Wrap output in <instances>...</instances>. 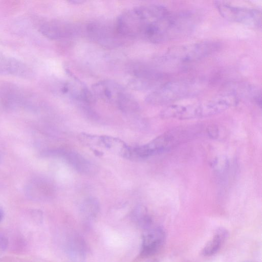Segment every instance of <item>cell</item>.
<instances>
[{
    "label": "cell",
    "instance_id": "obj_11",
    "mask_svg": "<svg viewBox=\"0 0 262 262\" xmlns=\"http://www.w3.org/2000/svg\"><path fill=\"white\" fill-rule=\"evenodd\" d=\"M32 74L31 70L24 62L0 53V75L28 78Z\"/></svg>",
    "mask_w": 262,
    "mask_h": 262
},
{
    "label": "cell",
    "instance_id": "obj_3",
    "mask_svg": "<svg viewBox=\"0 0 262 262\" xmlns=\"http://www.w3.org/2000/svg\"><path fill=\"white\" fill-rule=\"evenodd\" d=\"M196 129L195 127H180L167 131L146 144L130 147L129 158H146L167 151L192 137Z\"/></svg>",
    "mask_w": 262,
    "mask_h": 262
},
{
    "label": "cell",
    "instance_id": "obj_18",
    "mask_svg": "<svg viewBox=\"0 0 262 262\" xmlns=\"http://www.w3.org/2000/svg\"><path fill=\"white\" fill-rule=\"evenodd\" d=\"M7 244L6 239L3 237H0V250L4 249L7 246Z\"/></svg>",
    "mask_w": 262,
    "mask_h": 262
},
{
    "label": "cell",
    "instance_id": "obj_12",
    "mask_svg": "<svg viewBox=\"0 0 262 262\" xmlns=\"http://www.w3.org/2000/svg\"><path fill=\"white\" fill-rule=\"evenodd\" d=\"M165 238V232L160 227L154 228L148 230L143 237L142 254L148 255L155 253L163 245Z\"/></svg>",
    "mask_w": 262,
    "mask_h": 262
},
{
    "label": "cell",
    "instance_id": "obj_1",
    "mask_svg": "<svg viewBox=\"0 0 262 262\" xmlns=\"http://www.w3.org/2000/svg\"><path fill=\"white\" fill-rule=\"evenodd\" d=\"M191 20L186 14H173L162 5L150 4L125 11L117 18L116 25L124 38L158 43L186 32Z\"/></svg>",
    "mask_w": 262,
    "mask_h": 262
},
{
    "label": "cell",
    "instance_id": "obj_5",
    "mask_svg": "<svg viewBox=\"0 0 262 262\" xmlns=\"http://www.w3.org/2000/svg\"><path fill=\"white\" fill-rule=\"evenodd\" d=\"M220 44L215 41H201L176 46L168 49L163 55L166 62L185 64L202 60L215 52Z\"/></svg>",
    "mask_w": 262,
    "mask_h": 262
},
{
    "label": "cell",
    "instance_id": "obj_14",
    "mask_svg": "<svg viewBox=\"0 0 262 262\" xmlns=\"http://www.w3.org/2000/svg\"><path fill=\"white\" fill-rule=\"evenodd\" d=\"M73 28L68 25L58 21H46L40 26L39 31L45 36L57 39L69 36L72 33Z\"/></svg>",
    "mask_w": 262,
    "mask_h": 262
},
{
    "label": "cell",
    "instance_id": "obj_15",
    "mask_svg": "<svg viewBox=\"0 0 262 262\" xmlns=\"http://www.w3.org/2000/svg\"><path fill=\"white\" fill-rule=\"evenodd\" d=\"M227 235L226 230L221 228L217 230L214 236L206 243L202 250L205 256H211L215 253L221 247Z\"/></svg>",
    "mask_w": 262,
    "mask_h": 262
},
{
    "label": "cell",
    "instance_id": "obj_20",
    "mask_svg": "<svg viewBox=\"0 0 262 262\" xmlns=\"http://www.w3.org/2000/svg\"><path fill=\"white\" fill-rule=\"evenodd\" d=\"M4 217V211L3 209L0 207V222L2 221Z\"/></svg>",
    "mask_w": 262,
    "mask_h": 262
},
{
    "label": "cell",
    "instance_id": "obj_13",
    "mask_svg": "<svg viewBox=\"0 0 262 262\" xmlns=\"http://www.w3.org/2000/svg\"><path fill=\"white\" fill-rule=\"evenodd\" d=\"M57 154L64 159L77 171L83 174H92L95 172L97 168L90 161L76 152L60 151Z\"/></svg>",
    "mask_w": 262,
    "mask_h": 262
},
{
    "label": "cell",
    "instance_id": "obj_8",
    "mask_svg": "<svg viewBox=\"0 0 262 262\" xmlns=\"http://www.w3.org/2000/svg\"><path fill=\"white\" fill-rule=\"evenodd\" d=\"M86 29L93 40L106 47H114L120 45L123 38L117 30L116 22L114 24L93 23L89 24Z\"/></svg>",
    "mask_w": 262,
    "mask_h": 262
},
{
    "label": "cell",
    "instance_id": "obj_9",
    "mask_svg": "<svg viewBox=\"0 0 262 262\" xmlns=\"http://www.w3.org/2000/svg\"><path fill=\"white\" fill-rule=\"evenodd\" d=\"M163 76L158 71L143 66H137L132 71L129 86L138 91L155 90L162 84Z\"/></svg>",
    "mask_w": 262,
    "mask_h": 262
},
{
    "label": "cell",
    "instance_id": "obj_7",
    "mask_svg": "<svg viewBox=\"0 0 262 262\" xmlns=\"http://www.w3.org/2000/svg\"><path fill=\"white\" fill-rule=\"evenodd\" d=\"M214 5L219 13L225 19L251 28H261L260 10L256 8L236 6L221 1H215Z\"/></svg>",
    "mask_w": 262,
    "mask_h": 262
},
{
    "label": "cell",
    "instance_id": "obj_17",
    "mask_svg": "<svg viewBox=\"0 0 262 262\" xmlns=\"http://www.w3.org/2000/svg\"><path fill=\"white\" fill-rule=\"evenodd\" d=\"M207 132L208 136L212 139H216L219 136V129L215 125H210L207 127Z\"/></svg>",
    "mask_w": 262,
    "mask_h": 262
},
{
    "label": "cell",
    "instance_id": "obj_16",
    "mask_svg": "<svg viewBox=\"0 0 262 262\" xmlns=\"http://www.w3.org/2000/svg\"><path fill=\"white\" fill-rule=\"evenodd\" d=\"M228 161L226 158L220 157L215 158L212 162V166L217 171H223L228 166Z\"/></svg>",
    "mask_w": 262,
    "mask_h": 262
},
{
    "label": "cell",
    "instance_id": "obj_4",
    "mask_svg": "<svg viewBox=\"0 0 262 262\" xmlns=\"http://www.w3.org/2000/svg\"><path fill=\"white\" fill-rule=\"evenodd\" d=\"M200 81L182 79L162 84L152 90L146 101L152 105H163L196 95L203 89Z\"/></svg>",
    "mask_w": 262,
    "mask_h": 262
},
{
    "label": "cell",
    "instance_id": "obj_2",
    "mask_svg": "<svg viewBox=\"0 0 262 262\" xmlns=\"http://www.w3.org/2000/svg\"><path fill=\"white\" fill-rule=\"evenodd\" d=\"M238 100L237 95L233 92L223 93L193 103L171 104L162 111L161 116L179 120L210 117L235 106Z\"/></svg>",
    "mask_w": 262,
    "mask_h": 262
},
{
    "label": "cell",
    "instance_id": "obj_6",
    "mask_svg": "<svg viewBox=\"0 0 262 262\" xmlns=\"http://www.w3.org/2000/svg\"><path fill=\"white\" fill-rule=\"evenodd\" d=\"M95 98L115 105L124 112H134L139 108L137 101L123 86L111 80H103L92 88Z\"/></svg>",
    "mask_w": 262,
    "mask_h": 262
},
{
    "label": "cell",
    "instance_id": "obj_10",
    "mask_svg": "<svg viewBox=\"0 0 262 262\" xmlns=\"http://www.w3.org/2000/svg\"><path fill=\"white\" fill-rule=\"evenodd\" d=\"M71 76V79L61 85V94L81 103L89 104L94 102L95 98L92 92L78 78L72 75Z\"/></svg>",
    "mask_w": 262,
    "mask_h": 262
},
{
    "label": "cell",
    "instance_id": "obj_19",
    "mask_svg": "<svg viewBox=\"0 0 262 262\" xmlns=\"http://www.w3.org/2000/svg\"><path fill=\"white\" fill-rule=\"evenodd\" d=\"M69 2L70 3H72V4H81L83 2H84V1H82V0H71V1H69Z\"/></svg>",
    "mask_w": 262,
    "mask_h": 262
}]
</instances>
